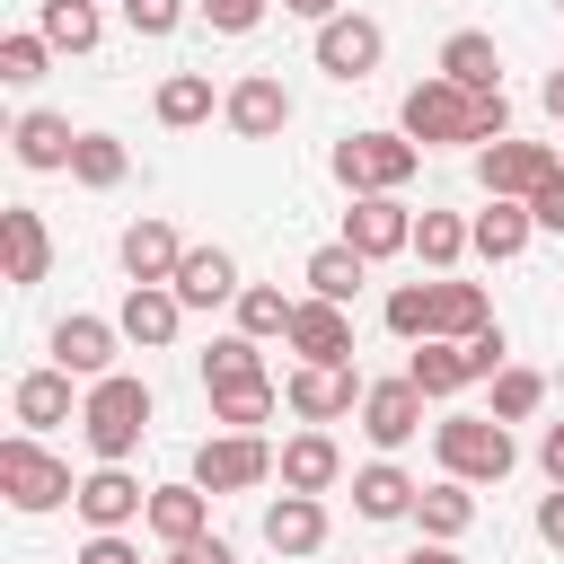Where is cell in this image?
Segmentation results:
<instances>
[{
  "label": "cell",
  "mask_w": 564,
  "mask_h": 564,
  "mask_svg": "<svg viewBox=\"0 0 564 564\" xmlns=\"http://www.w3.org/2000/svg\"><path fill=\"white\" fill-rule=\"evenodd\" d=\"M529 229H538V220H529V203H494V194H485V212L467 220V247H476L485 264H511V256L529 247Z\"/></svg>",
  "instance_id": "26"
},
{
  "label": "cell",
  "mask_w": 564,
  "mask_h": 564,
  "mask_svg": "<svg viewBox=\"0 0 564 564\" xmlns=\"http://www.w3.org/2000/svg\"><path fill=\"white\" fill-rule=\"evenodd\" d=\"M538 538H546V546H555V555H564V485H555V494H546V502H538Z\"/></svg>",
  "instance_id": "47"
},
{
  "label": "cell",
  "mask_w": 564,
  "mask_h": 564,
  "mask_svg": "<svg viewBox=\"0 0 564 564\" xmlns=\"http://www.w3.org/2000/svg\"><path fill=\"white\" fill-rule=\"evenodd\" d=\"M9 150H18V167H70L79 132H70V115H53V106H26V115H18V132H9Z\"/></svg>",
  "instance_id": "22"
},
{
  "label": "cell",
  "mask_w": 564,
  "mask_h": 564,
  "mask_svg": "<svg viewBox=\"0 0 564 564\" xmlns=\"http://www.w3.org/2000/svg\"><path fill=\"white\" fill-rule=\"evenodd\" d=\"M441 79H458L467 97H494V88H502V53H494V35L458 26V35L441 44Z\"/></svg>",
  "instance_id": "25"
},
{
  "label": "cell",
  "mask_w": 564,
  "mask_h": 564,
  "mask_svg": "<svg viewBox=\"0 0 564 564\" xmlns=\"http://www.w3.org/2000/svg\"><path fill=\"white\" fill-rule=\"evenodd\" d=\"M308 370H352V317L335 308V300H300L291 308V335H282Z\"/></svg>",
  "instance_id": "10"
},
{
  "label": "cell",
  "mask_w": 564,
  "mask_h": 564,
  "mask_svg": "<svg viewBox=\"0 0 564 564\" xmlns=\"http://www.w3.org/2000/svg\"><path fill=\"white\" fill-rule=\"evenodd\" d=\"M273 476H282V494H335V476H344L335 432H291L282 458H273Z\"/></svg>",
  "instance_id": "18"
},
{
  "label": "cell",
  "mask_w": 564,
  "mask_h": 564,
  "mask_svg": "<svg viewBox=\"0 0 564 564\" xmlns=\"http://www.w3.org/2000/svg\"><path fill=\"white\" fill-rule=\"evenodd\" d=\"M397 132L414 141V150H449V141H476L485 150V97H467L458 79H414L405 88V106H397Z\"/></svg>",
  "instance_id": "2"
},
{
  "label": "cell",
  "mask_w": 564,
  "mask_h": 564,
  "mask_svg": "<svg viewBox=\"0 0 564 564\" xmlns=\"http://www.w3.org/2000/svg\"><path fill=\"white\" fill-rule=\"evenodd\" d=\"M79 564H141V546H132L123 529H88V546H79Z\"/></svg>",
  "instance_id": "44"
},
{
  "label": "cell",
  "mask_w": 564,
  "mask_h": 564,
  "mask_svg": "<svg viewBox=\"0 0 564 564\" xmlns=\"http://www.w3.org/2000/svg\"><path fill=\"white\" fill-rule=\"evenodd\" d=\"M538 405H546V379H538V370H520V361L494 370V423H529Z\"/></svg>",
  "instance_id": "41"
},
{
  "label": "cell",
  "mask_w": 564,
  "mask_h": 564,
  "mask_svg": "<svg viewBox=\"0 0 564 564\" xmlns=\"http://www.w3.org/2000/svg\"><path fill=\"white\" fill-rule=\"evenodd\" d=\"M35 35H44L53 53H97V35H106V18H97V0H44V18H35Z\"/></svg>",
  "instance_id": "31"
},
{
  "label": "cell",
  "mask_w": 564,
  "mask_h": 564,
  "mask_svg": "<svg viewBox=\"0 0 564 564\" xmlns=\"http://www.w3.org/2000/svg\"><path fill=\"white\" fill-rule=\"evenodd\" d=\"M79 520L88 529H132V520H150V485L132 467H97V476H79Z\"/></svg>",
  "instance_id": "16"
},
{
  "label": "cell",
  "mask_w": 564,
  "mask_h": 564,
  "mask_svg": "<svg viewBox=\"0 0 564 564\" xmlns=\"http://www.w3.org/2000/svg\"><path fill=\"white\" fill-rule=\"evenodd\" d=\"M414 520H423V538H432V546H458V538L476 529V494H467L458 476H441V485H423V494H414Z\"/></svg>",
  "instance_id": "27"
},
{
  "label": "cell",
  "mask_w": 564,
  "mask_h": 564,
  "mask_svg": "<svg viewBox=\"0 0 564 564\" xmlns=\"http://www.w3.org/2000/svg\"><path fill=\"white\" fill-rule=\"evenodd\" d=\"M361 397H370V388H361L352 370H308V361H300V370L282 379V405H291V414H300L308 432H326V423H344V414H352Z\"/></svg>",
  "instance_id": "11"
},
{
  "label": "cell",
  "mask_w": 564,
  "mask_h": 564,
  "mask_svg": "<svg viewBox=\"0 0 564 564\" xmlns=\"http://www.w3.org/2000/svg\"><path fill=\"white\" fill-rule=\"evenodd\" d=\"M485 326H494V300H485L476 282H441V335H449V344H476Z\"/></svg>",
  "instance_id": "39"
},
{
  "label": "cell",
  "mask_w": 564,
  "mask_h": 564,
  "mask_svg": "<svg viewBox=\"0 0 564 564\" xmlns=\"http://www.w3.org/2000/svg\"><path fill=\"white\" fill-rule=\"evenodd\" d=\"M150 538L159 546H194L212 538V494L185 476V485H150Z\"/></svg>",
  "instance_id": "19"
},
{
  "label": "cell",
  "mask_w": 564,
  "mask_h": 564,
  "mask_svg": "<svg viewBox=\"0 0 564 564\" xmlns=\"http://www.w3.org/2000/svg\"><path fill=\"white\" fill-rule=\"evenodd\" d=\"M264 546L273 555H317L326 546V502L317 494H273L264 502Z\"/></svg>",
  "instance_id": "21"
},
{
  "label": "cell",
  "mask_w": 564,
  "mask_h": 564,
  "mask_svg": "<svg viewBox=\"0 0 564 564\" xmlns=\"http://www.w3.org/2000/svg\"><path fill=\"white\" fill-rule=\"evenodd\" d=\"M273 458H282V449H273L264 432H212V441L194 449V485H203V494H247V485L273 476Z\"/></svg>",
  "instance_id": "6"
},
{
  "label": "cell",
  "mask_w": 564,
  "mask_h": 564,
  "mask_svg": "<svg viewBox=\"0 0 564 564\" xmlns=\"http://www.w3.org/2000/svg\"><path fill=\"white\" fill-rule=\"evenodd\" d=\"M44 70H53V44H44L35 26H18V35H0V79H9V88H35Z\"/></svg>",
  "instance_id": "40"
},
{
  "label": "cell",
  "mask_w": 564,
  "mask_h": 564,
  "mask_svg": "<svg viewBox=\"0 0 564 564\" xmlns=\"http://www.w3.org/2000/svg\"><path fill=\"white\" fill-rule=\"evenodd\" d=\"M273 405H282V388H273V379L212 388V423H220V432H256V423H273Z\"/></svg>",
  "instance_id": "33"
},
{
  "label": "cell",
  "mask_w": 564,
  "mask_h": 564,
  "mask_svg": "<svg viewBox=\"0 0 564 564\" xmlns=\"http://www.w3.org/2000/svg\"><path fill=\"white\" fill-rule=\"evenodd\" d=\"M0 256H9V282L35 291V282L53 273V229H44V212L9 203V212H0Z\"/></svg>",
  "instance_id": "17"
},
{
  "label": "cell",
  "mask_w": 564,
  "mask_h": 564,
  "mask_svg": "<svg viewBox=\"0 0 564 564\" xmlns=\"http://www.w3.org/2000/svg\"><path fill=\"white\" fill-rule=\"evenodd\" d=\"M9 405H18V423H26V432L70 423V370H26V379L9 388Z\"/></svg>",
  "instance_id": "29"
},
{
  "label": "cell",
  "mask_w": 564,
  "mask_h": 564,
  "mask_svg": "<svg viewBox=\"0 0 564 564\" xmlns=\"http://www.w3.org/2000/svg\"><path fill=\"white\" fill-rule=\"evenodd\" d=\"M555 167H564V159H555L546 141H485V150H476V185H485L494 203H529Z\"/></svg>",
  "instance_id": "8"
},
{
  "label": "cell",
  "mask_w": 564,
  "mask_h": 564,
  "mask_svg": "<svg viewBox=\"0 0 564 564\" xmlns=\"http://www.w3.org/2000/svg\"><path fill=\"white\" fill-rule=\"evenodd\" d=\"M529 220H538V229H564V167H555V176L529 194Z\"/></svg>",
  "instance_id": "45"
},
{
  "label": "cell",
  "mask_w": 564,
  "mask_h": 564,
  "mask_svg": "<svg viewBox=\"0 0 564 564\" xmlns=\"http://www.w3.org/2000/svg\"><path fill=\"white\" fill-rule=\"evenodd\" d=\"M379 62H388V26H379V18L344 9V18H326V26H317V70H326V79H344V88H352V79H370Z\"/></svg>",
  "instance_id": "7"
},
{
  "label": "cell",
  "mask_w": 564,
  "mask_h": 564,
  "mask_svg": "<svg viewBox=\"0 0 564 564\" xmlns=\"http://www.w3.org/2000/svg\"><path fill=\"white\" fill-rule=\"evenodd\" d=\"M115 344H123L115 317H62V326H53V370H70V379H115Z\"/></svg>",
  "instance_id": "15"
},
{
  "label": "cell",
  "mask_w": 564,
  "mask_h": 564,
  "mask_svg": "<svg viewBox=\"0 0 564 564\" xmlns=\"http://www.w3.org/2000/svg\"><path fill=\"white\" fill-rule=\"evenodd\" d=\"M194 9H203V26H212V35H247L273 0H194Z\"/></svg>",
  "instance_id": "43"
},
{
  "label": "cell",
  "mask_w": 564,
  "mask_h": 564,
  "mask_svg": "<svg viewBox=\"0 0 564 564\" xmlns=\"http://www.w3.org/2000/svg\"><path fill=\"white\" fill-rule=\"evenodd\" d=\"M70 176H79L88 194H106V185H123V176H132V150H123L115 132H79V150H70Z\"/></svg>",
  "instance_id": "35"
},
{
  "label": "cell",
  "mask_w": 564,
  "mask_h": 564,
  "mask_svg": "<svg viewBox=\"0 0 564 564\" xmlns=\"http://www.w3.org/2000/svg\"><path fill=\"white\" fill-rule=\"evenodd\" d=\"M159 123H167V132L212 123V79H203V70H167V79H159Z\"/></svg>",
  "instance_id": "34"
},
{
  "label": "cell",
  "mask_w": 564,
  "mask_h": 564,
  "mask_svg": "<svg viewBox=\"0 0 564 564\" xmlns=\"http://www.w3.org/2000/svg\"><path fill=\"white\" fill-rule=\"evenodd\" d=\"M123 26L132 35H176L185 26V0H123Z\"/></svg>",
  "instance_id": "42"
},
{
  "label": "cell",
  "mask_w": 564,
  "mask_h": 564,
  "mask_svg": "<svg viewBox=\"0 0 564 564\" xmlns=\"http://www.w3.org/2000/svg\"><path fill=\"white\" fill-rule=\"evenodd\" d=\"M159 564H238V555H229V546H220V538H194V546H167V555H159Z\"/></svg>",
  "instance_id": "46"
},
{
  "label": "cell",
  "mask_w": 564,
  "mask_h": 564,
  "mask_svg": "<svg viewBox=\"0 0 564 564\" xmlns=\"http://www.w3.org/2000/svg\"><path fill=\"white\" fill-rule=\"evenodd\" d=\"M0 494H9L18 511H62V502H79L70 467H62L35 432H9V441H0Z\"/></svg>",
  "instance_id": "5"
},
{
  "label": "cell",
  "mask_w": 564,
  "mask_h": 564,
  "mask_svg": "<svg viewBox=\"0 0 564 564\" xmlns=\"http://www.w3.org/2000/svg\"><path fill=\"white\" fill-rule=\"evenodd\" d=\"M150 388L132 379V370H115V379H88V397H79V432H88V449H97V467H123L132 449H141V432H150Z\"/></svg>",
  "instance_id": "1"
},
{
  "label": "cell",
  "mask_w": 564,
  "mask_h": 564,
  "mask_svg": "<svg viewBox=\"0 0 564 564\" xmlns=\"http://www.w3.org/2000/svg\"><path fill=\"white\" fill-rule=\"evenodd\" d=\"M414 494H423V485H414L397 458H370V467L352 476V511H361V520H414Z\"/></svg>",
  "instance_id": "24"
},
{
  "label": "cell",
  "mask_w": 564,
  "mask_h": 564,
  "mask_svg": "<svg viewBox=\"0 0 564 564\" xmlns=\"http://www.w3.org/2000/svg\"><path fill=\"white\" fill-rule=\"evenodd\" d=\"M538 97H546V115H555V123H564V62H555V70H546V88H538Z\"/></svg>",
  "instance_id": "50"
},
{
  "label": "cell",
  "mask_w": 564,
  "mask_h": 564,
  "mask_svg": "<svg viewBox=\"0 0 564 564\" xmlns=\"http://www.w3.org/2000/svg\"><path fill=\"white\" fill-rule=\"evenodd\" d=\"M405 564H467V555H458V546H432V538H423V546H414Z\"/></svg>",
  "instance_id": "51"
},
{
  "label": "cell",
  "mask_w": 564,
  "mask_h": 564,
  "mask_svg": "<svg viewBox=\"0 0 564 564\" xmlns=\"http://www.w3.org/2000/svg\"><path fill=\"white\" fill-rule=\"evenodd\" d=\"M115 326H123V344H141V352H167L176 326H185V300H176L167 282H132L123 308H115Z\"/></svg>",
  "instance_id": "14"
},
{
  "label": "cell",
  "mask_w": 564,
  "mask_h": 564,
  "mask_svg": "<svg viewBox=\"0 0 564 564\" xmlns=\"http://www.w3.org/2000/svg\"><path fill=\"white\" fill-rule=\"evenodd\" d=\"M300 282H308V300H335V308H344V300L370 282V256H352V247L335 238V247H317V256H308V273H300Z\"/></svg>",
  "instance_id": "30"
},
{
  "label": "cell",
  "mask_w": 564,
  "mask_h": 564,
  "mask_svg": "<svg viewBox=\"0 0 564 564\" xmlns=\"http://www.w3.org/2000/svg\"><path fill=\"white\" fill-rule=\"evenodd\" d=\"M405 379H414L423 397H458L467 379H485V361H476V344H449V335H432V344L405 361Z\"/></svg>",
  "instance_id": "23"
},
{
  "label": "cell",
  "mask_w": 564,
  "mask_h": 564,
  "mask_svg": "<svg viewBox=\"0 0 564 564\" xmlns=\"http://www.w3.org/2000/svg\"><path fill=\"white\" fill-rule=\"evenodd\" d=\"M291 18H308V26H326V18H344V0H282Z\"/></svg>",
  "instance_id": "49"
},
{
  "label": "cell",
  "mask_w": 564,
  "mask_h": 564,
  "mask_svg": "<svg viewBox=\"0 0 564 564\" xmlns=\"http://www.w3.org/2000/svg\"><path fill=\"white\" fill-rule=\"evenodd\" d=\"M538 467H546V485H564V414L546 423V441H538Z\"/></svg>",
  "instance_id": "48"
},
{
  "label": "cell",
  "mask_w": 564,
  "mask_h": 564,
  "mask_svg": "<svg viewBox=\"0 0 564 564\" xmlns=\"http://www.w3.org/2000/svg\"><path fill=\"white\" fill-rule=\"evenodd\" d=\"M176 264H185V247H176L167 220H132L123 229V273L132 282H176Z\"/></svg>",
  "instance_id": "28"
},
{
  "label": "cell",
  "mask_w": 564,
  "mask_h": 564,
  "mask_svg": "<svg viewBox=\"0 0 564 564\" xmlns=\"http://www.w3.org/2000/svg\"><path fill=\"white\" fill-rule=\"evenodd\" d=\"M423 388L414 379H370V397H361V432H370V449L388 458V449H405L414 432H423Z\"/></svg>",
  "instance_id": "12"
},
{
  "label": "cell",
  "mask_w": 564,
  "mask_h": 564,
  "mask_svg": "<svg viewBox=\"0 0 564 564\" xmlns=\"http://www.w3.org/2000/svg\"><path fill=\"white\" fill-rule=\"evenodd\" d=\"M344 247L352 256H405L414 247V212L397 203V194H352V212H344Z\"/></svg>",
  "instance_id": "9"
},
{
  "label": "cell",
  "mask_w": 564,
  "mask_h": 564,
  "mask_svg": "<svg viewBox=\"0 0 564 564\" xmlns=\"http://www.w3.org/2000/svg\"><path fill=\"white\" fill-rule=\"evenodd\" d=\"M229 308H238V335H256V344H264V335H291V308H300V300H282L273 282H247Z\"/></svg>",
  "instance_id": "38"
},
{
  "label": "cell",
  "mask_w": 564,
  "mask_h": 564,
  "mask_svg": "<svg viewBox=\"0 0 564 564\" xmlns=\"http://www.w3.org/2000/svg\"><path fill=\"white\" fill-rule=\"evenodd\" d=\"M432 449H441V476H458V485H502L520 467L511 423H494V414H441L432 423Z\"/></svg>",
  "instance_id": "3"
},
{
  "label": "cell",
  "mask_w": 564,
  "mask_h": 564,
  "mask_svg": "<svg viewBox=\"0 0 564 564\" xmlns=\"http://www.w3.org/2000/svg\"><path fill=\"white\" fill-rule=\"evenodd\" d=\"M238 379H264L256 335H212V352H203V397H212V388H238Z\"/></svg>",
  "instance_id": "36"
},
{
  "label": "cell",
  "mask_w": 564,
  "mask_h": 564,
  "mask_svg": "<svg viewBox=\"0 0 564 564\" xmlns=\"http://www.w3.org/2000/svg\"><path fill=\"white\" fill-rule=\"evenodd\" d=\"M555 9H564V0H555Z\"/></svg>",
  "instance_id": "52"
},
{
  "label": "cell",
  "mask_w": 564,
  "mask_h": 564,
  "mask_svg": "<svg viewBox=\"0 0 564 564\" xmlns=\"http://www.w3.org/2000/svg\"><path fill=\"white\" fill-rule=\"evenodd\" d=\"M388 335L432 344V335H441V282H397V291H388Z\"/></svg>",
  "instance_id": "32"
},
{
  "label": "cell",
  "mask_w": 564,
  "mask_h": 564,
  "mask_svg": "<svg viewBox=\"0 0 564 564\" xmlns=\"http://www.w3.org/2000/svg\"><path fill=\"white\" fill-rule=\"evenodd\" d=\"M414 167H423V150L405 132H344L335 141V185L344 194H397Z\"/></svg>",
  "instance_id": "4"
},
{
  "label": "cell",
  "mask_w": 564,
  "mask_h": 564,
  "mask_svg": "<svg viewBox=\"0 0 564 564\" xmlns=\"http://www.w3.org/2000/svg\"><path fill=\"white\" fill-rule=\"evenodd\" d=\"M185 308H220V300H238L247 282H238V256L229 247H185V264H176V282H167Z\"/></svg>",
  "instance_id": "20"
},
{
  "label": "cell",
  "mask_w": 564,
  "mask_h": 564,
  "mask_svg": "<svg viewBox=\"0 0 564 564\" xmlns=\"http://www.w3.org/2000/svg\"><path fill=\"white\" fill-rule=\"evenodd\" d=\"M414 256H423L432 273H449V264L467 256V220H458V212H414Z\"/></svg>",
  "instance_id": "37"
},
{
  "label": "cell",
  "mask_w": 564,
  "mask_h": 564,
  "mask_svg": "<svg viewBox=\"0 0 564 564\" xmlns=\"http://www.w3.org/2000/svg\"><path fill=\"white\" fill-rule=\"evenodd\" d=\"M220 115H229V132H238V141H273V132L291 123V88H282L273 70H247V79L220 97Z\"/></svg>",
  "instance_id": "13"
}]
</instances>
